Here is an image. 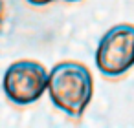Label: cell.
Masks as SVG:
<instances>
[{"mask_svg":"<svg viewBox=\"0 0 134 128\" xmlns=\"http://www.w3.org/2000/svg\"><path fill=\"white\" fill-rule=\"evenodd\" d=\"M4 20V0H0V24Z\"/></svg>","mask_w":134,"mask_h":128,"instance_id":"5","label":"cell"},{"mask_svg":"<svg viewBox=\"0 0 134 128\" xmlns=\"http://www.w3.org/2000/svg\"><path fill=\"white\" fill-rule=\"evenodd\" d=\"M66 2H79V0H66Z\"/></svg>","mask_w":134,"mask_h":128,"instance_id":"6","label":"cell"},{"mask_svg":"<svg viewBox=\"0 0 134 128\" xmlns=\"http://www.w3.org/2000/svg\"><path fill=\"white\" fill-rule=\"evenodd\" d=\"M26 2L31 4V6H46V4L53 2V0H26Z\"/></svg>","mask_w":134,"mask_h":128,"instance_id":"4","label":"cell"},{"mask_svg":"<svg viewBox=\"0 0 134 128\" xmlns=\"http://www.w3.org/2000/svg\"><path fill=\"white\" fill-rule=\"evenodd\" d=\"M2 88L9 102L17 106L33 104L48 90V71L37 60H17L6 70Z\"/></svg>","mask_w":134,"mask_h":128,"instance_id":"3","label":"cell"},{"mask_svg":"<svg viewBox=\"0 0 134 128\" xmlns=\"http://www.w3.org/2000/svg\"><path fill=\"white\" fill-rule=\"evenodd\" d=\"M92 93L94 79L85 64L64 60L48 71V95L68 117H81L92 101Z\"/></svg>","mask_w":134,"mask_h":128,"instance_id":"1","label":"cell"},{"mask_svg":"<svg viewBox=\"0 0 134 128\" xmlns=\"http://www.w3.org/2000/svg\"><path fill=\"white\" fill-rule=\"evenodd\" d=\"M96 66L108 79H118L134 66L132 24H116L105 31L96 50Z\"/></svg>","mask_w":134,"mask_h":128,"instance_id":"2","label":"cell"}]
</instances>
